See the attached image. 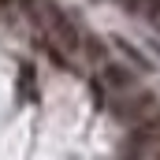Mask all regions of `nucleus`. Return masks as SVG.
Segmentation results:
<instances>
[{
    "instance_id": "1",
    "label": "nucleus",
    "mask_w": 160,
    "mask_h": 160,
    "mask_svg": "<svg viewBox=\"0 0 160 160\" xmlns=\"http://www.w3.org/2000/svg\"><path fill=\"white\" fill-rule=\"evenodd\" d=\"M104 101H108V112H112L119 123H127V127L142 123L145 116H153V112L160 108V97L149 93V89H142V86L123 89V93H112V97H104Z\"/></svg>"
},
{
    "instance_id": "2",
    "label": "nucleus",
    "mask_w": 160,
    "mask_h": 160,
    "mask_svg": "<svg viewBox=\"0 0 160 160\" xmlns=\"http://www.w3.org/2000/svg\"><path fill=\"white\" fill-rule=\"evenodd\" d=\"M11 4H15L19 11H26V15H34V11H38V8L45 4V0H11Z\"/></svg>"
},
{
    "instance_id": "3",
    "label": "nucleus",
    "mask_w": 160,
    "mask_h": 160,
    "mask_svg": "<svg viewBox=\"0 0 160 160\" xmlns=\"http://www.w3.org/2000/svg\"><path fill=\"white\" fill-rule=\"evenodd\" d=\"M8 8H11V0H0V15H4V11H8Z\"/></svg>"
},
{
    "instance_id": "4",
    "label": "nucleus",
    "mask_w": 160,
    "mask_h": 160,
    "mask_svg": "<svg viewBox=\"0 0 160 160\" xmlns=\"http://www.w3.org/2000/svg\"><path fill=\"white\" fill-rule=\"evenodd\" d=\"M157 160H160V149H157Z\"/></svg>"
}]
</instances>
